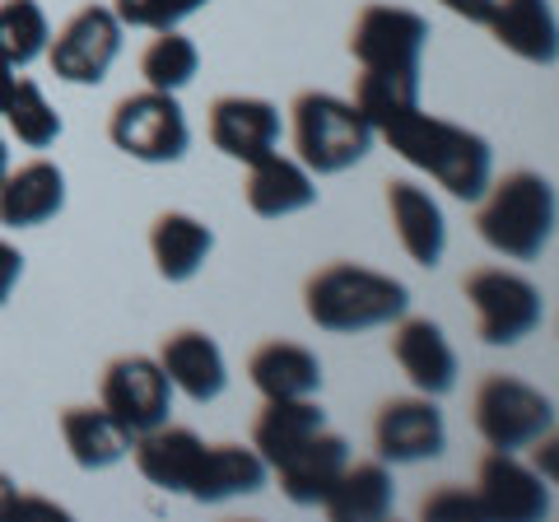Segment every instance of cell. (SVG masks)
<instances>
[{
    "label": "cell",
    "instance_id": "cell-1",
    "mask_svg": "<svg viewBox=\"0 0 559 522\" xmlns=\"http://www.w3.org/2000/svg\"><path fill=\"white\" fill-rule=\"evenodd\" d=\"M382 141H388L411 168L429 173L439 187H448L457 201H480L485 187H489V173H495V150H489V141L480 131H466L457 121L429 117L425 108L392 121V127L382 131Z\"/></svg>",
    "mask_w": 559,
    "mask_h": 522
},
{
    "label": "cell",
    "instance_id": "cell-2",
    "mask_svg": "<svg viewBox=\"0 0 559 522\" xmlns=\"http://www.w3.org/2000/svg\"><path fill=\"white\" fill-rule=\"evenodd\" d=\"M406 308H411V289L396 275L355 266V261H331L318 275H308V285H304L308 322L336 336L392 327L396 318H406Z\"/></svg>",
    "mask_w": 559,
    "mask_h": 522
},
{
    "label": "cell",
    "instance_id": "cell-3",
    "mask_svg": "<svg viewBox=\"0 0 559 522\" xmlns=\"http://www.w3.org/2000/svg\"><path fill=\"white\" fill-rule=\"evenodd\" d=\"M555 215H559V205H555L550 178L518 168V173H503L499 182L489 178L476 229L499 257L536 261L555 238Z\"/></svg>",
    "mask_w": 559,
    "mask_h": 522
},
{
    "label": "cell",
    "instance_id": "cell-4",
    "mask_svg": "<svg viewBox=\"0 0 559 522\" xmlns=\"http://www.w3.org/2000/svg\"><path fill=\"white\" fill-rule=\"evenodd\" d=\"M294 150L308 173H345L373 150V127L355 112V103L308 90L294 98Z\"/></svg>",
    "mask_w": 559,
    "mask_h": 522
},
{
    "label": "cell",
    "instance_id": "cell-5",
    "mask_svg": "<svg viewBox=\"0 0 559 522\" xmlns=\"http://www.w3.org/2000/svg\"><path fill=\"white\" fill-rule=\"evenodd\" d=\"M112 145L140 164H178L191 150V127L178 94L164 90H140L131 98H121L108 121Z\"/></svg>",
    "mask_w": 559,
    "mask_h": 522
},
{
    "label": "cell",
    "instance_id": "cell-6",
    "mask_svg": "<svg viewBox=\"0 0 559 522\" xmlns=\"http://www.w3.org/2000/svg\"><path fill=\"white\" fill-rule=\"evenodd\" d=\"M476 429L489 448L522 452L555 434V402L540 388L509 373H489L476 388Z\"/></svg>",
    "mask_w": 559,
    "mask_h": 522
},
{
    "label": "cell",
    "instance_id": "cell-7",
    "mask_svg": "<svg viewBox=\"0 0 559 522\" xmlns=\"http://www.w3.org/2000/svg\"><path fill=\"white\" fill-rule=\"evenodd\" d=\"M466 299L476 308V332L485 345H518L527 341L540 318H546V304H540V289L518 271L503 266H480L466 275Z\"/></svg>",
    "mask_w": 559,
    "mask_h": 522
},
{
    "label": "cell",
    "instance_id": "cell-8",
    "mask_svg": "<svg viewBox=\"0 0 559 522\" xmlns=\"http://www.w3.org/2000/svg\"><path fill=\"white\" fill-rule=\"evenodd\" d=\"M98 406L112 415L135 439V434H150L168 425L173 411V382L159 369V359L150 355H121L103 369V388H98Z\"/></svg>",
    "mask_w": 559,
    "mask_h": 522
},
{
    "label": "cell",
    "instance_id": "cell-9",
    "mask_svg": "<svg viewBox=\"0 0 559 522\" xmlns=\"http://www.w3.org/2000/svg\"><path fill=\"white\" fill-rule=\"evenodd\" d=\"M117 51H121V20L108 5H84L61 24V33L47 43L43 57L51 61V75L66 84H103Z\"/></svg>",
    "mask_w": 559,
    "mask_h": 522
},
{
    "label": "cell",
    "instance_id": "cell-10",
    "mask_svg": "<svg viewBox=\"0 0 559 522\" xmlns=\"http://www.w3.org/2000/svg\"><path fill=\"white\" fill-rule=\"evenodd\" d=\"M429 47V20L401 5H364L349 51L364 71H419V57Z\"/></svg>",
    "mask_w": 559,
    "mask_h": 522
},
{
    "label": "cell",
    "instance_id": "cell-11",
    "mask_svg": "<svg viewBox=\"0 0 559 522\" xmlns=\"http://www.w3.org/2000/svg\"><path fill=\"white\" fill-rule=\"evenodd\" d=\"M476 503L480 518H499V522H540L550 518V481L522 466L513 452L489 448L480 472H476Z\"/></svg>",
    "mask_w": 559,
    "mask_h": 522
},
{
    "label": "cell",
    "instance_id": "cell-12",
    "mask_svg": "<svg viewBox=\"0 0 559 522\" xmlns=\"http://www.w3.org/2000/svg\"><path fill=\"white\" fill-rule=\"evenodd\" d=\"M373 443L382 462L411 466V462H433L448 448V425L443 411L433 406V396H392L382 402L378 420H373Z\"/></svg>",
    "mask_w": 559,
    "mask_h": 522
},
{
    "label": "cell",
    "instance_id": "cell-13",
    "mask_svg": "<svg viewBox=\"0 0 559 522\" xmlns=\"http://www.w3.org/2000/svg\"><path fill=\"white\" fill-rule=\"evenodd\" d=\"M210 141L219 154L238 164H257L280 145V112L275 103L252 94H224L210 103Z\"/></svg>",
    "mask_w": 559,
    "mask_h": 522
},
{
    "label": "cell",
    "instance_id": "cell-14",
    "mask_svg": "<svg viewBox=\"0 0 559 522\" xmlns=\"http://www.w3.org/2000/svg\"><path fill=\"white\" fill-rule=\"evenodd\" d=\"M392 359L411 378V388L425 396H448L457 388V351L448 345L443 327L429 318H396Z\"/></svg>",
    "mask_w": 559,
    "mask_h": 522
},
{
    "label": "cell",
    "instance_id": "cell-15",
    "mask_svg": "<svg viewBox=\"0 0 559 522\" xmlns=\"http://www.w3.org/2000/svg\"><path fill=\"white\" fill-rule=\"evenodd\" d=\"M388 215H392V229L401 238V248L415 266H439L443 252H448V220H443V205L429 197L419 182L411 178H396L388 182Z\"/></svg>",
    "mask_w": 559,
    "mask_h": 522
},
{
    "label": "cell",
    "instance_id": "cell-16",
    "mask_svg": "<svg viewBox=\"0 0 559 522\" xmlns=\"http://www.w3.org/2000/svg\"><path fill=\"white\" fill-rule=\"evenodd\" d=\"M201 452H205V439L197 429H182V425H159V429L135 434L131 439L135 472L164 495H187L191 490Z\"/></svg>",
    "mask_w": 559,
    "mask_h": 522
},
{
    "label": "cell",
    "instance_id": "cell-17",
    "mask_svg": "<svg viewBox=\"0 0 559 522\" xmlns=\"http://www.w3.org/2000/svg\"><path fill=\"white\" fill-rule=\"evenodd\" d=\"M159 369L168 373L173 392L191 396L197 406L215 402V396L229 388V364H224V351L205 332H173L159 345Z\"/></svg>",
    "mask_w": 559,
    "mask_h": 522
},
{
    "label": "cell",
    "instance_id": "cell-18",
    "mask_svg": "<svg viewBox=\"0 0 559 522\" xmlns=\"http://www.w3.org/2000/svg\"><path fill=\"white\" fill-rule=\"evenodd\" d=\"M66 205V173L51 159H33L24 168H10L0 182V224L5 229H38L57 220Z\"/></svg>",
    "mask_w": 559,
    "mask_h": 522
},
{
    "label": "cell",
    "instance_id": "cell-19",
    "mask_svg": "<svg viewBox=\"0 0 559 522\" xmlns=\"http://www.w3.org/2000/svg\"><path fill=\"white\" fill-rule=\"evenodd\" d=\"M345 462H349V443L322 425L304 448H294L289 458L275 466V472H280V490H285L289 503L322 509V499H326L331 485H336V476L345 472Z\"/></svg>",
    "mask_w": 559,
    "mask_h": 522
},
{
    "label": "cell",
    "instance_id": "cell-20",
    "mask_svg": "<svg viewBox=\"0 0 559 522\" xmlns=\"http://www.w3.org/2000/svg\"><path fill=\"white\" fill-rule=\"evenodd\" d=\"M485 28L495 33L499 47H509L513 57L532 66H555L559 57V24L550 0H495Z\"/></svg>",
    "mask_w": 559,
    "mask_h": 522
},
{
    "label": "cell",
    "instance_id": "cell-21",
    "mask_svg": "<svg viewBox=\"0 0 559 522\" xmlns=\"http://www.w3.org/2000/svg\"><path fill=\"white\" fill-rule=\"evenodd\" d=\"M266 481H271V466L261 462L257 448H242V443H205L187 499H197V503H224V499H238V495H261V490H266Z\"/></svg>",
    "mask_w": 559,
    "mask_h": 522
},
{
    "label": "cell",
    "instance_id": "cell-22",
    "mask_svg": "<svg viewBox=\"0 0 559 522\" xmlns=\"http://www.w3.org/2000/svg\"><path fill=\"white\" fill-rule=\"evenodd\" d=\"M248 211L261 220H285V215H299L308 205H318V182L299 159H285V154H266V159L248 164Z\"/></svg>",
    "mask_w": 559,
    "mask_h": 522
},
{
    "label": "cell",
    "instance_id": "cell-23",
    "mask_svg": "<svg viewBox=\"0 0 559 522\" xmlns=\"http://www.w3.org/2000/svg\"><path fill=\"white\" fill-rule=\"evenodd\" d=\"M396 503V481L388 472V462H345V472L326 490L322 509L331 522H378L388 518Z\"/></svg>",
    "mask_w": 559,
    "mask_h": 522
},
{
    "label": "cell",
    "instance_id": "cell-24",
    "mask_svg": "<svg viewBox=\"0 0 559 522\" xmlns=\"http://www.w3.org/2000/svg\"><path fill=\"white\" fill-rule=\"evenodd\" d=\"M150 252H154V266H159L164 281L182 285L191 275H201L210 252H215V234H210V224H201L197 215L164 211L150 229Z\"/></svg>",
    "mask_w": 559,
    "mask_h": 522
},
{
    "label": "cell",
    "instance_id": "cell-25",
    "mask_svg": "<svg viewBox=\"0 0 559 522\" xmlns=\"http://www.w3.org/2000/svg\"><path fill=\"white\" fill-rule=\"evenodd\" d=\"M322 425H326V411L312 402V396H275V402H266L261 415H257L252 448L261 452V462L275 472V466L285 462L294 448H304Z\"/></svg>",
    "mask_w": 559,
    "mask_h": 522
},
{
    "label": "cell",
    "instance_id": "cell-26",
    "mask_svg": "<svg viewBox=\"0 0 559 522\" xmlns=\"http://www.w3.org/2000/svg\"><path fill=\"white\" fill-rule=\"evenodd\" d=\"M252 388L275 402V396H312L322 388V359L299 341H266L248 359Z\"/></svg>",
    "mask_w": 559,
    "mask_h": 522
},
{
    "label": "cell",
    "instance_id": "cell-27",
    "mask_svg": "<svg viewBox=\"0 0 559 522\" xmlns=\"http://www.w3.org/2000/svg\"><path fill=\"white\" fill-rule=\"evenodd\" d=\"M61 439L66 452L84 472H108L131 452V434L121 429L103 406H66L61 411Z\"/></svg>",
    "mask_w": 559,
    "mask_h": 522
},
{
    "label": "cell",
    "instance_id": "cell-28",
    "mask_svg": "<svg viewBox=\"0 0 559 522\" xmlns=\"http://www.w3.org/2000/svg\"><path fill=\"white\" fill-rule=\"evenodd\" d=\"M419 108V71H364L355 84V112L382 135L406 112Z\"/></svg>",
    "mask_w": 559,
    "mask_h": 522
},
{
    "label": "cell",
    "instance_id": "cell-29",
    "mask_svg": "<svg viewBox=\"0 0 559 522\" xmlns=\"http://www.w3.org/2000/svg\"><path fill=\"white\" fill-rule=\"evenodd\" d=\"M0 121H5L14 141L28 150H47L61 135L57 108H51L47 94L38 90V80H28V75H14L10 98H5V108H0Z\"/></svg>",
    "mask_w": 559,
    "mask_h": 522
},
{
    "label": "cell",
    "instance_id": "cell-30",
    "mask_svg": "<svg viewBox=\"0 0 559 522\" xmlns=\"http://www.w3.org/2000/svg\"><path fill=\"white\" fill-rule=\"evenodd\" d=\"M201 71V51L197 43L187 38L178 28H164L159 38L145 47V57H140V75H145V90H164V94H178L187 90L191 80Z\"/></svg>",
    "mask_w": 559,
    "mask_h": 522
},
{
    "label": "cell",
    "instance_id": "cell-31",
    "mask_svg": "<svg viewBox=\"0 0 559 522\" xmlns=\"http://www.w3.org/2000/svg\"><path fill=\"white\" fill-rule=\"evenodd\" d=\"M47 43H51V24L38 0H0V51H5L14 71L38 61Z\"/></svg>",
    "mask_w": 559,
    "mask_h": 522
},
{
    "label": "cell",
    "instance_id": "cell-32",
    "mask_svg": "<svg viewBox=\"0 0 559 522\" xmlns=\"http://www.w3.org/2000/svg\"><path fill=\"white\" fill-rule=\"evenodd\" d=\"M210 0H112V14L121 20V28H178L182 20H191L197 10H205Z\"/></svg>",
    "mask_w": 559,
    "mask_h": 522
},
{
    "label": "cell",
    "instance_id": "cell-33",
    "mask_svg": "<svg viewBox=\"0 0 559 522\" xmlns=\"http://www.w3.org/2000/svg\"><path fill=\"white\" fill-rule=\"evenodd\" d=\"M419 518H429V522H443V518H480V503H476V495H466L462 485H439V490L425 495V503H419Z\"/></svg>",
    "mask_w": 559,
    "mask_h": 522
},
{
    "label": "cell",
    "instance_id": "cell-34",
    "mask_svg": "<svg viewBox=\"0 0 559 522\" xmlns=\"http://www.w3.org/2000/svg\"><path fill=\"white\" fill-rule=\"evenodd\" d=\"M20 275H24V257H20V248L0 238V304H5L10 294L20 289Z\"/></svg>",
    "mask_w": 559,
    "mask_h": 522
},
{
    "label": "cell",
    "instance_id": "cell-35",
    "mask_svg": "<svg viewBox=\"0 0 559 522\" xmlns=\"http://www.w3.org/2000/svg\"><path fill=\"white\" fill-rule=\"evenodd\" d=\"M443 10H452L457 20H466V24H485L489 20V10H495V0H439Z\"/></svg>",
    "mask_w": 559,
    "mask_h": 522
},
{
    "label": "cell",
    "instance_id": "cell-36",
    "mask_svg": "<svg viewBox=\"0 0 559 522\" xmlns=\"http://www.w3.org/2000/svg\"><path fill=\"white\" fill-rule=\"evenodd\" d=\"M14 503H20V490H14V481L0 472V518H14Z\"/></svg>",
    "mask_w": 559,
    "mask_h": 522
},
{
    "label": "cell",
    "instance_id": "cell-37",
    "mask_svg": "<svg viewBox=\"0 0 559 522\" xmlns=\"http://www.w3.org/2000/svg\"><path fill=\"white\" fill-rule=\"evenodd\" d=\"M10 84H14V66L5 61V51H0V108H5V98H10Z\"/></svg>",
    "mask_w": 559,
    "mask_h": 522
},
{
    "label": "cell",
    "instance_id": "cell-38",
    "mask_svg": "<svg viewBox=\"0 0 559 522\" xmlns=\"http://www.w3.org/2000/svg\"><path fill=\"white\" fill-rule=\"evenodd\" d=\"M5 173H10V150H5V141H0V182H5Z\"/></svg>",
    "mask_w": 559,
    "mask_h": 522
}]
</instances>
